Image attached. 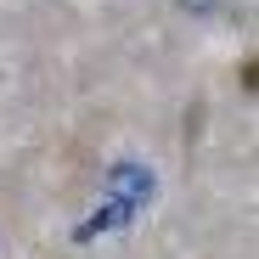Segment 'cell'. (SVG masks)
Here are the masks:
<instances>
[{"mask_svg": "<svg viewBox=\"0 0 259 259\" xmlns=\"http://www.w3.org/2000/svg\"><path fill=\"white\" fill-rule=\"evenodd\" d=\"M186 12H214V0H181Z\"/></svg>", "mask_w": 259, "mask_h": 259, "instance_id": "6da1fadb", "label": "cell"}]
</instances>
